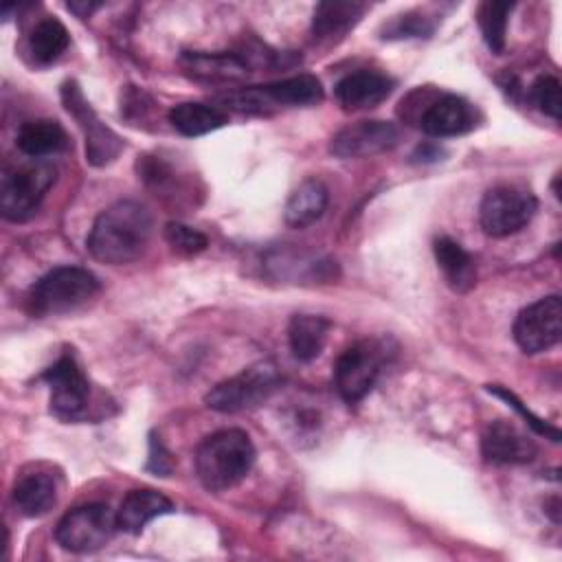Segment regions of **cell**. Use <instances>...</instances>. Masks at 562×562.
Instances as JSON below:
<instances>
[{"label":"cell","mask_w":562,"mask_h":562,"mask_svg":"<svg viewBox=\"0 0 562 562\" xmlns=\"http://www.w3.org/2000/svg\"><path fill=\"white\" fill-rule=\"evenodd\" d=\"M386 360V347L382 340L364 338L347 347L334 367V386L338 395L356 404L360 402L373 386Z\"/></svg>","instance_id":"cell-6"},{"label":"cell","mask_w":562,"mask_h":562,"mask_svg":"<svg viewBox=\"0 0 562 562\" xmlns=\"http://www.w3.org/2000/svg\"><path fill=\"white\" fill-rule=\"evenodd\" d=\"M481 454L490 463L520 465L536 459L538 448L529 435L518 430L514 424L496 419L481 437Z\"/></svg>","instance_id":"cell-13"},{"label":"cell","mask_w":562,"mask_h":562,"mask_svg":"<svg viewBox=\"0 0 562 562\" xmlns=\"http://www.w3.org/2000/svg\"><path fill=\"white\" fill-rule=\"evenodd\" d=\"M57 169L48 160H31L24 165H9L0 180V211L9 222L29 220L46 191L53 187Z\"/></svg>","instance_id":"cell-4"},{"label":"cell","mask_w":562,"mask_h":562,"mask_svg":"<svg viewBox=\"0 0 562 562\" xmlns=\"http://www.w3.org/2000/svg\"><path fill=\"white\" fill-rule=\"evenodd\" d=\"M329 327L331 323L325 316L294 314L288 325V340H290L292 356L301 362H310L318 358L327 342Z\"/></svg>","instance_id":"cell-20"},{"label":"cell","mask_w":562,"mask_h":562,"mask_svg":"<svg viewBox=\"0 0 562 562\" xmlns=\"http://www.w3.org/2000/svg\"><path fill=\"white\" fill-rule=\"evenodd\" d=\"M255 463V446L244 430L226 428L209 435L195 450V474L204 490L224 492L246 479Z\"/></svg>","instance_id":"cell-2"},{"label":"cell","mask_w":562,"mask_h":562,"mask_svg":"<svg viewBox=\"0 0 562 562\" xmlns=\"http://www.w3.org/2000/svg\"><path fill=\"white\" fill-rule=\"evenodd\" d=\"M15 145L24 156L33 160H44L46 156L64 151L68 147V136L57 121L35 119L20 125Z\"/></svg>","instance_id":"cell-17"},{"label":"cell","mask_w":562,"mask_h":562,"mask_svg":"<svg viewBox=\"0 0 562 562\" xmlns=\"http://www.w3.org/2000/svg\"><path fill=\"white\" fill-rule=\"evenodd\" d=\"M531 101L536 103V108L540 112H544L547 116L560 121V81L553 75H540L533 83H531Z\"/></svg>","instance_id":"cell-29"},{"label":"cell","mask_w":562,"mask_h":562,"mask_svg":"<svg viewBox=\"0 0 562 562\" xmlns=\"http://www.w3.org/2000/svg\"><path fill=\"white\" fill-rule=\"evenodd\" d=\"M384 40H400V37H422L432 33V24L424 13L408 11L404 15H395L382 31Z\"/></svg>","instance_id":"cell-30"},{"label":"cell","mask_w":562,"mask_h":562,"mask_svg":"<svg viewBox=\"0 0 562 562\" xmlns=\"http://www.w3.org/2000/svg\"><path fill=\"white\" fill-rule=\"evenodd\" d=\"M487 391L490 393H494L496 397H501V400H505L512 408H516L520 415H522V419L536 430V432H540V435H544V437H549L551 441H560V430L555 428V426H551V424H547V422H542L540 417H536L527 406H522V402L512 393V391H507V389H503V386H498V384H494V386H487Z\"/></svg>","instance_id":"cell-31"},{"label":"cell","mask_w":562,"mask_h":562,"mask_svg":"<svg viewBox=\"0 0 562 562\" xmlns=\"http://www.w3.org/2000/svg\"><path fill=\"white\" fill-rule=\"evenodd\" d=\"M400 140V130L391 121H358L334 134L329 151L336 158H369L393 149Z\"/></svg>","instance_id":"cell-12"},{"label":"cell","mask_w":562,"mask_h":562,"mask_svg":"<svg viewBox=\"0 0 562 562\" xmlns=\"http://www.w3.org/2000/svg\"><path fill=\"white\" fill-rule=\"evenodd\" d=\"M514 4L509 2H496L487 0L479 7L476 11V22L481 29V35L492 53H503L505 50V35H507V20L512 13Z\"/></svg>","instance_id":"cell-27"},{"label":"cell","mask_w":562,"mask_h":562,"mask_svg":"<svg viewBox=\"0 0 562 562\" xmlns=\"http://www.w3.org/2000/svg\"><path fill=\"white\" fill-rule=\"evenodd\" d=\"M325 209H327V187L316 178H307L290 193L283 217L290 226L305 228L318 222Z\"/></svg>","instance_id":"cell-21"},{"label":"cell","mask_w":562,"mask_h":562,"mask_svg":"<svg viewBox=\"0 0 562 562\" xmlns=\"http://www.w3.org/2000/svg\"><path fill=\"white\" fill-rule=\"evenodd\" d=\"M68 31L66 26L55 20V18H46L40 20L31 35H29V53L35 59V64H53L66 48H68Z\"/></svg>","instance_id":"cell-26"},{"label":"cell","mask_w":562,"mask_h":562,"mask_svg":"<svg viewBox=\"0 0 562 562\" xmlns=\"http://www.w3.org/2000/svg\"><path fill=\"white\" fill-rule=\"evenodd\" d=\"M226 112L217 105L187 101L178 103L169 110V123L173 130H178L182 136H204L209 132L220 130L226 123Z\"/></svg>","instance_id":"cell-23"},{"label":"cell","mask_w":562,"mask_h":562,"mask_svg":"<svg viewBox=\"0 0 562 562\" xmlns=\"http://www.w3.org/2000/svg\"><path fill=\"white\" fill-rule=\"evenodd\" d=\"M279 369L270 360H261L215 384L206 393L204 402L217 413H241L261 406L279 389Z\"/></svg>","instance_id":"cell-5"},{"label":"cell","mask_w":562,"mask_h":562,"mask_svg":"<svg viewBox=\"0 0 562 562\" xmlns=\"http://www.w3.org/2000/svg\"><path fill=\"white\" fill-rule=\"evenodd\" d=\"M393 79L378 70H358L336 83V99L345 110H367L393 92Z\"/></svg>","instance_id":"cell-15"},{"label":"cell","mask_w":562,"mask_h":562,"mask_svg":"<svg viewBox=\"0 0 562 562\" xmlns=\"http://www.w3.org/2000/svg\"><path fill=\"white\" fill-rule=\"evenodd\" d=\"M171 468H173V463H171V459H169V452L165 450V446H162L156 437H151V439H149L147 470L154 472L156 476H169Z\"/></svg>","instance_id":"cell-32"},{"label":"cell","mask_w":562,"mask_h":562,"mask_svg":"<svg viewBox=\"0 0 562 562\" xmlns=\"http://www.w3.org/2000/svg\"><path fill=\"white\" fill-rule=\"evenodd\" d=\"M182 68L206 81H239L248 77L250 64L231 53H184Z\"/></svg>","instance_id":"cell-18"},{"label":"cell","mask_w":562,"mask_h":562,"mask_svg":"<svg viewBox=\"0 0 562 562\" xmlns=\"http://www.w3.org/2000/svg\"><path fill=\"white\" fill-rule=\"evenodd\" d=\"M562 338V301L558 294L538 299L518 312L514 340L525 353H540L555 347Z\"/></svg>","instance_id":"cell-9"},{"label":"cell","mask_w":562,"mask_h":562,"mask_svg":"<svg viewBox=\"0 0 562 562\" xmlns=\"http://www.w3.org/2000/svg\"><path fill=\"white\" fill-rule=\"evenodd\" d=\"M99 292L97 277L79 266H59L46 272L29 292V307L37 316L68 314Z\"/></svg>","instance_id":"cell-3"},{"label":"cell","mask_w":562,"mask_h":562,"mask_svg":"<svg viewBox=\"0 0 562 562\" xmlns=\"http://www.w3.org/2000/svg\"><path fill=\"white\" fill-rule=\"evenodd\" d=\"M151 213L136 200H119L103 209L88 235L90 255L108 266L138 259L151 237Z\"/></svg>","instance_id":"cell-1"},{"label":"cell","mask_w":562,"mask_h":562,"mask_svg":"<svg viewBox=\"0 0 562 562\" xmlns=\"http://www.w3.org/2000/svg\"><path fill=\"white\" fill-rule=\"evenodd\" d=\"M165 239L180 255H198L209 246V239L204 233L182 222H169L165 226Z\"/></svg>","instance_id":"cell-28"},{"label":"cell","mask_w":562,"mask_h":562,"mask_svg":"<svg viewBox=\"0 0 562 562\" xmlns=\"http://www.w3.org/2000/svg\"><path fill=\"white\" fill-rule=\"evenodd\" d=\"M476 125V110L470 101L457 94H443L435 99L424 116L419 119V127L435 138L461 136Z\"/></svg>","instance_id":"cell-14"},{"label":"cell","mask_w":562,"mask_h":562,"mask_svg":"<svg viewBox=\"0 0 562 562\" xmlns=\"http://www.w3.org/2000/svg\"><path fill=\"white\" fill-rule=\"evenodd\" d=\"M57 501V487L55 481L48 474H29L18 481L13 490V503L20 509V514L29 518L44 516L46 512L53 509Z\"/></svg>","instance_id":"cell-25"},{"label":"cell","mask_w":562,"mask_h":562,"mask_svg":"<svg viewBox=\"0 0 562 562\" xmlns=\"http://www.w3.org/2000/svg\"><path fill=\"white\" fill-rule=\"evenodd\" d=\"M536 211L538 200L533 193L516 187H494L481 200L479 220L487 235L507 237L522 231Z\"/></svg>","instance_id":"cell-8"},{"label":"cell","mask_w":562,"mask_h":562,"mask_svg":"<svg viewBox=\"0 0 562 562\" xmlns=\"http://www.w3.org/2000/svg\"><path fill=\"white\" fill-rule=\"evenodd\" d=\"M364 7L358 2H321L314 9L312 33L316 40H334L349 33L362 18Z\"/></svg>","instance_id":"cell-24"},{"label":"cell","mask_w":562,"mask_h":562,"mask_svg":"<svg viewBox=\"0 0 562 562\" xmlns=\"http://www.w3.org/2000/svg\"><path fill=\"white\" fill-rule=\"evenodd\" d=\"M116 529V514L108 505L88 503L64 514L55 527V538L66 551L90 553L110 542Z\"/></svg>","instance_id":"cell-7"},{"label":"cell","mask_w":562,"mask_h":562,"mask_svg":"<svg viewBox=\"0 0 562 562\" xmlns=\"http://www.w3.org/2000/svg\"><path fill=\"white\" fill-rule=\"evenodd\" d=\"M261 103L274 105H316L323 101L325 92L321 81L314 75H294L288 79H279L266 86H257Z\"/></svg>","instance_id":"cell-19"},{"label":"cell","mask_w":562,"mask_h":562,"mask_svg":"<svg viewBox=\"0 0 562 562\" xmlns=\"http://www.w3.org/2000/svg\"><path fill=\"white\" fill-rule=\"evenodd\" d=\"M173 503L162 496L156 490H132L121 501V507L116 512V525L125 533H140L147 522H151L158 516L171 514Z\"/></svg>","instance_id":"cell-16"},{"label":"cell","mask_w":562,"mask_h":562,"mask_svg":"<svg viewBox=\"0 0 562 562\" xmlns=\"http://www.w3.org/2000/svg\"><path fill=\"white\" fill-rule=\"evenodd\" d=\"M61 103L68 110V114H72L75 121L79 123V127L83 130L88 162L94 167H103V165L112 162L119 156L123 140L99 121V116L94 114V110L90 108L81 88L75 81H66L61 86Z\"/></svg>","instance_id":"cell-11"},{"label":"cell","mask_w":562,"mask_h":562,"mask_svg":"<svg viewBox=\"0 0 562 562\" xmlns=\"http://www.w3.org/2000/svg\"><path fill=\"white\" fill-rule=\"evenodd\" d=\"M68 9L72 13H77L79 18H88L94 9H99V4H94V2H68Z\"/></svg>","instance_id":"cell-33"},{"label":"cell","mask_w":562,"mask_h":562,"mask_svg":"<svg viewBox=\"0 0 562 562\" xmlns=\"http://www.w3.org/2000/svg\"><path fill=\"white\" fill-rule=\"evenodd\" d=\"M437 266L441 268L448 285L457 292H468L476 283V266L470 252H465L454 239L437 237L432 244Z\"/></svg>","instance_id":"cell-22"},{"label":"cell","mask_w":562,"mask_h":562,"mask_svg":"<svg viewBox=\"0 0 562 562\" xmlns=\"http://www.w3.org/2000/svg\"><path fill=\"white\" fill-rule=\"evenodd\" d=\"M42 380L50 386V411L64 422H77L88 415L90 384L70 353L50 364Z\"/></svg>","instance_id":"cell-10"}]
</instances>
